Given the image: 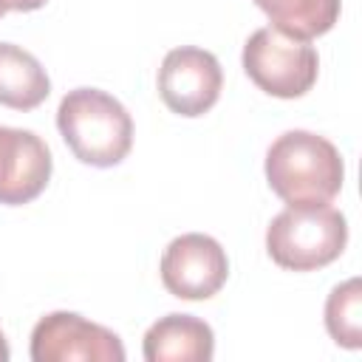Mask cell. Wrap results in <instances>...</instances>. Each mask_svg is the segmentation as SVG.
Instances as JSON below:
<instances>
[{"mask_svg":"<svg viewBox=\"0 0 362 362\" xmlns=\"http://www.w3.org/2000/svg\"><path fill=\"white\" fill-rule=\"evenodd\" d=\"M266 181L288 206L331 204L345 178L339 150L311 130H286L266 150Z\"/></svg>","mask_w":362,"mask_h":362,"instance_id":"1","label":"cell"},{"mask_svg":"<svg viewBox=\"0 0 362 362\" xmlns=\"http://www.w3.org/2000/svg\"><path fill=\"white\" fill-rule=\"evenodd\" d=\"M57 127L68 150L90 167H116L133 147L127 107L99 88H74L57 107Z\"/></svg>","mask_w":362,"mask_h":362,"instance_id":"2","label":"cell"},{"mask_svg":"<svg viewBox=\"0 0 362 362\" xmlns=\"http://www.w3.org/2000/svg\"><path fill=\"white\" fill-rule=\"evenodd\" d=\"M348 243V221L331 204L286 206L266 229L269 257L288 272H314L334 263Z\"/></svg>","mask_w":362,"mask_h":362,"instance_id":"3","label":"cell"},{"mask_svg":"<svg viewBox=\"0 0 362 362\" xmlns=\"http://www.w3.org/2000/svg\"><path fill=\"white\" fill-rule=\"evenodd\" d=\"M246 76L269 96L297 99L308 93L320 74V57L305 40L286 37L283 31L266 25L257 28L240 54Z\"/></svg>","mask_w":362,"mask_h":362,"instance_id":"4","label":"cell"},{"mask_svg":"<svg viewBox=\"0 0 362 362\" xmlns=\"http://www.w3.org/2000/svg\"><path fill=\"white\" fill-rule=\"evenodd\" d=\"M124 356L119 334L74 311H51L31 331L34 362H124Z\"/></svg>","mask_w":362,"mask_h":362,"instance_id":"5","label":"cell"},{"mask_svg":"<svg viewBox=\"0 0 362 362\" xmlns=\"http://www.w3.org/2000/svg\"><path fill=\"white\" fill-rule=\"evenodd\" d=\"M223 88V71L212 51L198 45H178L164 54L158 68L161 102L187 119L204 116L215 107Z\"/></svg>","mask_w":362,"mask_h":362,"instance_id":"6","label":"cell"},{"mask_svg":"<svg viewBox=\"0 0 362 362\" xmlns=\"http://www.w3.org/2000/svg\"><path fill=\"white\" fill-rule=\"evenodd\" d=\"M161 283L178 300H209L215 297L226 277L229 260L223 246L204 232H187L167 243L161 255Z\"/></svg>","mask_w":362,"mask_h":362,"instance_id":"7","label":"cell"},{"mask_svg":"<svg viewBox=\"0 0 362 362\" xmlns=\"http://www.w3.org/2000/svg\"><path fill=\"white\" fill-rule=\"evenodd\" d=\"M51 170V150L34 130L0 124V204H31L48 187Z\"/></svg>","mask_w":362,"mask_h":362,"instance_id":"8","label":"cell"},{"mask_svg":"<svg viewBox=\"0 0 362 362\" xmlns=\"http://www.w3.org/2000/svg\"><path fill=\"white\" fill-rule=\"evenodd\" d=\"M141 351L147 362H209L215 356V334L201 317L167 314L147 328Z\"/></svg>","mask_w":362,"mask_h":362,"instance_id":"9","label":"cell"},{"mask_svg":"<svg viewBox=\"0 0 362 362\" xmlns=\"http://www.w3.org/2000/svg\"><path fill=\"white\" fill-rule=\"evenodd\" d=\"M48 93L51 79L40 59L14 42H0V105L11 110H34Z\"/></svg>","mask_w":362,"mask_h":362,"instance_id":"10","label":"cell"},{"mask_svg":"<svg viewBox=\"0 0 362 362\" xmlns=\"http://www.w3.org/2000/svg\"><path fill=\"white\" fill-rule=\"evenodd\" d=\"M255 6L272 20V28L308 42L334 28L342 0H255Z\"/></svg>","mask_w":362,"mask_h":362,"instance_id":"11","label":"cell"},{"mask_svg":"<svg viewBox=\"0 0 362 362\" xmlns=\"http://www.w3.org/2000/svg\"><path fill=\"white\" fill-rule=\"evenodd\" d=\"M325 328L342 348H362V283L351 277L331 288L325 300Z\"/></svg>","mask_w":362,"mask_h":362,"instance_id":"12","label":"cell"},{"mask_svg":"<svg viewBox=\"0 0 362 362\" xmlns=\"http://www.w3.org/2000/svg\"><path fill=\"white\" fill-rule=\"evenodd\" d=\"M48 0H11V11H37Z\"/></svg>","mask_w":362,"mask_h":362,"instance_id":"13","label":"cell"},{"mask_svg":"<svg viewBox=\"0 0 362 362\" xmlns=\"http://www.w3.org/2000/svg\"><path fill=\"white\" fill-rule=\"evenodd\" d=\"M8 356H11V351H8V342H6V337L0 331V362H8Z\"/></svg>","mask_w":362,"mask_h":362,"instance_id":"14","label":"cell"},{"mask_svg":"<svg viewBox=\"0 0 362 362\" xmlns=\"http://www.w3.org/2000/svg\"><path fill=\"white\" fill-rule=\"evenodd\" d=\"M11 11V0H0V17Z\"/></svg>","mask_w":362,"mask_h":362,"instance_id":"15","label":"cell"}]
</instances>
